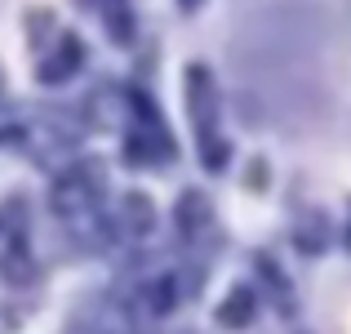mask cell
Returning a JSON list of instances; mask_svg holds the SVG:
<instances>
[{"instance_id":"cell-1","label":"cell","mask_w":351,"mask_h":334,"mask_svg":"<svg viewBox=\"0 0 351 334\" xmlns=\"http://www.w3.org/2000/svg\"><path fill=\"white\" fill-rule=\"evenodd\" d=\"M49 201H53V214L67 219L71 227L94 219L98 201H103V165L80 161V165H71V170H62L58 183H53V192H49Z\"/></svg>"},{"instance_id":"cell-2","label":"cell","mask_w":351,"mask_h":334,"mask_svg":"<svg viewBox=\"0 0 351 334\" xmlns=\"http://www.w3.org/2000/svg\"><path fill=\"white\" fill-rule=\"evenodd\" d=\"M187 107H191V125H196L200 143L218 138V94H214V76L209 67L191 63L187 67Z\"/></svg>"},{"instance_id":"cell-3","label":"cell","mask_w":351,"mask_h":334,"mask_svg":"<svg viewBox=\"0 0 351 334\" xmlns=\"http://www.w3.org/2000/svg\"><path fill=\"white\" fill-rule=\"evenodd\" d=\"M80 63H85V45H80L71 32H62V45H58V54L40 63V80H45V85H58V80L76 76V67H80Z\"/></svg>"},{"instance_id":"cell-4","label":"cell","mask_w":351,"mask_h":334,"mask_svg":"<svg viewBox=\"0 0 351 334\" xmlns=\"http://www.w3.org/2000/svg\"><path fill=\"white\" fill-rule=\"evenodd\" d=\"M254 312H258V294L249 290V285H236V290L218 303V326L223 330H245L249 321H254Z\"/></svg>"},{"instance_id":"cell-5","label":"cell","mask_w":351,"mask_h":334,"mask_svg":"<svg viewBox=\"0 0 351 334\" xmlns=\"http://www.w3.org/2000/svg\"><path fill=\"white\" fill-rule=\"evenodd\" d=\"M173 223H178L182 236H200V232H205V223H209V201H205V192H196V188L182 192V197H178V210H173Z\"/></svg>"},{"instance_id":"cell-6","label":"cell","mask_w":351,"mask_h":334,"mask_svg":"<svg viewBox=\"0 0 351 334\" xmlns=\"http://www.w3.org/2000/svg\"><path fill=\"white\" fill-rule=\"evenodd\" d=\"M125 227L134 232V236H147V232L156 227V210H152V201H147L143 192H129L125 197Z\"/></svg>"},{"instance_id":"cell-7","label":"cell","mask_w":351,"mask_h":334,"mask_svg":"<svg viewBox=\"0 0 351 334\" xmlns=\"http://www.w3.org/2000/svg\"><path fill=\"white\" fill-rule=\"evenodd\" d=\"M0 276H5L9 285H27L32 281V258H27L23 241H14V245L0 254Z\"/></svg>"},{"instance_id":"cell-8","label":"cell","mask_w":351,"mask_h":334,"mask_svg":"<svg viewBox=\"0 0 351 334\" xmlns=\"http://www.w3.org/2000/svg\"><path fill=\"white\" fill-rule=\"evenodd\" d=\"M178 303V290H173V276H160V281H152V312L156 317H165V312Z\"/></svg>"},{"instance_id":"cell-9","label":"cell","mask_w":351,"mask_h":334,"mask_svg":"<svg viewBox=\"0 0 351 334\" xmlns=\"http://www.w3.org/2000/svg\"><path fill=\"white\" fill-rule=\"evenodd\" d=\"M178 5H182V9H187V14H191V9H200V0H178Z\"/></svg>"},{"instance_id":"cell-10","label":"cell","mask_w":351,"mask_h":334,"mask_svg":"<svg viewBox=\"0 0 351 334\" xmlns=\"http://www.w3.org/2000/svg\"><path fill=\"white\" fill-rule=\"evenodd\" d=\"M103 334H134V330H103Z\"/></svg>"}]
</instances>
